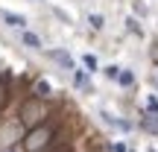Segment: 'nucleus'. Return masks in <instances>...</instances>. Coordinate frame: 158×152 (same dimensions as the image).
<instances>
[{
	"instance_id": "nucleus-1",
	"label": "nucleus",
	"mask_w": 158,
	"mask_h": 152,
	"mask_svg": "<svg viewBox=\"0 0 158 152\" xmlns=\"http://www.w3.org/2000/svg\"><path fill=\"white\" fill-rule=\"evenodd\" d=\"M47 141H50V129L41 126V129H35V132H29V135H27V143H23V146H27V152H38Z\"/></svg>"
},
{
	"instance_id": "nucleus-2",
	"label": "nucleus",
	"mask_w": 158,
	"mask_h": 152,
	"mask_svg": "<svg viewBox=\"0 0 158 152\" xmlns=\"http://www.w3.org/2000/svg\"><path fill=\"white\" fill-rule=\"evenodd\" d=\"M0 21H6V27H12V29H23L27 27V18L15 15V12H9V9H0Z\"/></svg>"
},
{
	"instance_id": "nucleus-3",
	"label": "nucleus",
	"mask_w": 158,
	"mask_h": 152,
	"mask_svg": "<svg viewBox=\"0 0 158 152\" xmlns=\"http://www.w3.org/2000/svg\"><path fill=\"white\" fill-rule=\"evenodd\" d=\"M47 56H50V59H56V62L62 64V68H68V70L73 68V59H70L64 50H47Z\"/></svg>"
},
{
	"instance_id": "nucleus-4",
	"label": "nucleus",
	"mask_w": 158,
	"mask_h": 152,
	"mask_svg": "<svg viewBox=\"0 0 158 152\" xmlns=\"http://www.w3.org/2000/svg\"><path fill=\"white\" fill-rule=\"evenodd\" d=\"M21 41H23L27 47H32V50H41V38H38L35 32H21Z\"/></svg>"
},
{
	"instance_id": "nucleus-5",
	"label": "nucleus",
	"mask_w": 158,
	"mask_h": 152,
	"mask_svg": "<svg viewBox=\"0 0 158 152\" xmlns=\"http://www.w3.org/2000/svg\"><path fill=\"white\" fill-rule=\"evenodd\" d=\"M117 82H120V85H132V82H135V73H132V70H120Z\"/></svg>"
},
{
	"instance_id": "nucleus-6",
	"label": "nucleus",
	"mask_w": 158,
	"mask_h": 152,
	"mask_svg": "<svg viewBox=\"0 0 158 152\" xmlns=\"http://www.w3.org/2000/svg\"><path fill=\"white\" fill-rule=\"evenodd\" d=\"M82 64H85L88 70H97V59L91 56V53H85V56H82Z\"/></svg>"
},
{
	"instance_id": "nucleus-7",
	"label": "nucleus",
	"mask_w": 158,
	"mask_h": 152,
	"mask_svg": "<svg viewBox=\"0 0 158 152\" xmlns=\"http://www.w3.org/2000/svg\"><path fill=\"white\" fill-rule=\"evenodd\" d=\"M88 23H91L94 29H102V15H91V18H88Z\"/></svg>"
},
{
	"instance_id": "nucleus-8",
	"label": "nucleus",
	"mask_w": 158,
	"mask_h": 152,
	"mask_svg": "<svg viewBox=\"0 0 158 152\" xmlns=\"http://www.w3.org/2000/svg\"><path fill=\"white\" fill-rule=\"evenodd\" d=\"M35 91H38L41 97H47V94H50V85H47V82H38V85H35Z\"/></svg>"
},
{
	"instance_id": "nucleus-9",
	"label": "nucleus",
	"mask_w": 158,
	"mask_h": 152,
	"mask_svg": "<svg viewBox=\"0 0 158 152\" xmlns=\"http://www.w3.org/2000/svg\"><path fill=\"white\" fill-rule=\"evenodd\" d=\"M106 76H108V79L120 76V68H114V64H108V68H106Z\"/></svg>"
},
{
	"instance_id": "nucleus-10",
	"label": "nucleus",
	"mask_w": 158,
	"mask_h": 152,
	"mask_svg": "<svg viewBox=\"0 0 158 152\" xmlns=\"http://www.w3.org/2000/svg\"><path fill=\"white\" fill-rule=\"evenodd\" d=\"M147 108H149V111H158V97H149V100H147Z\"/></svg>"
},
{
	"instance_id": "nucleus-11",
	"label": "nucleus",
	"mask_w": 158,
	"mask_h": 152,
	"mask_svg": "<svg viewBox=\"0 0 158 152\" xmlns=\"http://www.w3.org/2000/svg\"><path fill=\"white\" fill-rule=\"evenodd\" d=\"M111 149H114V152H126V146H123V143H114Z\"/></svg>"
}]
</instances>
